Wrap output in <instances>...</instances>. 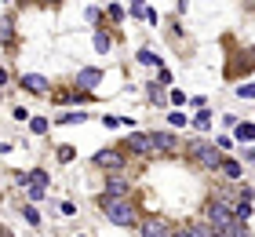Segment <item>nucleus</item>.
<instances>
[{
	"mask_svg": "<svg viewBox=\"0 0 255 237\" xmlns=\"http://www.w3.org/2000/svg\"><path fill=\"white\" fill-rule=\"evenodd\" d=\"M168 124L171 128H182V124H190V117L182 113V110H175V113H168Z\"/></svg>",
	"mask_w": 255,
	"mask_h": 237,
	"instance_id": "21",
	"label": "nucleus"
},
{
	"mask_svg": "<svg viewBox=\"0 0 255 237\" xmlns=\"http://www.w3.org/2000/svg\"><path fill=\"white\" fill-rule=\"evenodd\" d=\"M190 124L197 128V132H208V128H212V113H208V110H201V113H197Z\"/></svg>",
	"mask_w": 255,
	"mask_h": 237,
	"instance_id": "15",
	"label": "nucleus"
},
{
	"mask_svg": "<svg viewBox=\"0 0 255 237\" xmlns=\"http://www.w3.org/2000/svg\"><path fill=\"white\" fill-rule=\"evenodd\" d=\"M219 168H223V172L230 175V179H241V172H245V168H241V161H223Z\"/></svg>",
	"mask_w": 255,
	"mask_h": 237,
	"instance_id": "16",
	"label": "nucleus"
},
{
	"mask_svg": "<svg viewBox=\"0 0 255 237\" xmlns=\"http://www.w3.org/2000/svg\"><path fill=\"white\" fill-rule=\"evenodd\" d=\"M95 51H110V37L106 33H95Z\"/></svg>",
	"mask_w": 255,
	"mask_h": 237,
	"instance_id": "25",
	"label": "nucleus"
},
{
	"mask_svg": "<svg viewBox=\"0 0 255 237\" xmlns=\"http://www.w3.org/2000/svg\"><path fill=\"white\" fill-rule=\"evenodd\" d=\"M234 139H241V142H255V124H237V128H234Z\"/></svg>",
	"mask_w": 255,
	"mask_h": 237,
	"instance_id": "14",
	"label": "nucleus"
},
{
	"mask_svg": "<svg viewBox=\"0 0 255 237\" xmlns=\"http://www.w3.org/2000/svg\"><path fill=\"white\" fill-rule=\"evenodd\" d=\"M55 157H59L62 164H69V161L77 157V150H73V146H66V142H62V146H55Z\"/></svg>",
	"mask_w": 255,
	"mask_h": 237,
	"instance_id": "18",
	"label": "nucleus"
},
{
	"mask_svg": "<svg viewBox=\"0 0 255 237\" xmlns=\"http://www.w3.org/2000/svg\"><path fill=\"white\" fill-rule=\"evenodd\" d=\"M124 150H131L135 157H142V153H149V150H153V135H142V132L128 135V142H124Z\"/></svg>",
	"mask_w": 255,
	"mask_h": 237,
	"instance_id": "5",
	"label": "nucleus"
},
{
	"mask_svg": "<svg viewBox=\"0 0 255 237\" xmlns=\"http://www.w3.org/2000/svg\"><path fill=\"white\" fill-rule=\"evenodd\" d=\"M99 80H102V69H80L77 73L80 91H88V95H91V88H99Z\"/></svg>",
	"mask_w": 255,
	"mask_h": 237,
	"instance_id": "7",
	"label": "nucleus"
},
{
	"mask_svg": "<svg viewBox=\"0 0 255 237\" xmlns=\"http://www.w3.org/2000/svg\"><path fill=\"white\" fill-rule=\"evenodd\" d=\"M171 237H186V234H182V230H175V234H171Z\"/></svg>",
	"mask_w": 255,
	"mask_h": 237,
	"instance_id": "32",
	"label": "nucleus"
},
{
	"mask_svg": "<svg viewBox=\"0 0 255 237\" xmlns=\"http://www.w3.org/2000/svg\"><path fill=\"white\" fill-rule=\"evenodd\" d=\"M22 216H26V223H33V227H37V223H40V212L33 208V205H29V208H22Z\"/></svg>",
	"mask_w": 255,
	"mask_h": 237,
	"instance_id": "24",
	"label": "nucleus"
},
{
	"mask_svg": "<svg viewBox=\"0 0 255 237\" xmlns=\"http://www.w3.org/2000/svg\"><path fill=\"white\" fill-rule=\"evenodd\" d=\"M88 99H91L88 91H59V95H55V102H59V106H69V102H88Z\"/></svg>",
	"mask_w": 255,
	"mask_h": 237,
	"instance_id": "11",
	"label": "nucleus"
},
{
	"mask_svg": "<svg viewBox=\"0 0 255 237\" xmlns=\"http://www.w3.org/2000/svg\"><path fill=\"white\" fill-rule=\"evenodd\" d=\"M171 234H175V223L168 216H149L142 223V237H171Z\"/></svg>",
	"mask_w": 255,
	"mask_h": 237,
	"instance_id": "4",
	"label": "nucleus"
},
{
	"mask_svg": "<svg viewBox=\"0 0 255 237\" xmlns=\"http://www.w3.org/2000/svg\"><path fill=\"white\" fill-rule=\"evenodd\" d=\"M138 62H142V66H160V58L149 51V47H142V51H138Z\"/></svg>",
	"mask_w": 255,
	"mask_h": 237,
	"instance_id": "19",
	"label": "nucleus"
},
{
	"mask_svg": "<svg viewBox=\"0 0 255 237\" xmlns=\"http://www.w3.org/2000/svg\"><path fill=\"white\" fill-rule=\"evenodd\" d=\"M84 18H88V22H99V18H102V11H99V7H88V11H84Z\"/></svg>",
	"mask_w": 255,
	"mask_h": 237,
	"instance_id": "30",
	"label": "nucleus"
},
{
	"mask_svg": "<svg viewBox=\"0 0 255 237\" xmlns=\"http://www.w3.org/2000/svg\"><path fill=\"white\" fill-rule=\"evenodd\" d=\"M26 186H40V190H48V172H44V168L29 172V175H26Z\"/></svg>",
	"mask_w": 255,
	"mask_h": 237,
	"instance_id": "13",
	"label": "nucleus"
},
{
	"mask_svg": "<svg viewBox=\"0 0 255 237\" xmlns=\"http://www.w3.org/2000/svg\"><path fill=\"white\" fill-rule=\"evenodd\" d=\"M138 4H142V0H135V7H138Z\"/></svg>",
	"mask_w": 255,
	"mask_h": 237,
	"instance_id": "34",
	"label": "nucleus"
},
{
	"mask_svg": "<svg viewBox=\"0 0 255 237\" xmlns=\"http://www.w3.org/2000/svg\"><path fill=\"white\" fill-rule=\"evenodd\" d=\"M80 121H88V113H80V110H77V113H62V117H59V124H80Z\"/></svg>",
	"mask_w": 255,
	"mask_h": 237,
	"instance_id": "20",
	"label": "nucleus"
},
{
	"mask_svg": "<svg viewBox=\"0 0 255 237\" xmlns=\"http://www.w3.org/2000/svg\"><path fill=\"white\" fill-rule=\"evenodd\" d=\"M149 102H168V99H164V91H160L157 84H149Z\"/></svg>",
	"mask_w": 255,
	"mask_h": 237,
	"instance_id": "26",
	"label": "nucleus"
},
{
	"mask_svg": "<svg viewBox=\"0 0 255 237\" xmlns=\"http://www.w3.org/2000/svg\"><path fill=\"white\" fill-rule=\"evenodd\" d=\"M182 234H186V237H219L208 223H190V227H182Z\"/></svg>",
	"mask_w": 255,
	"mask_h": 237,
	"instance_id": "10",
	"label": "nucleus"
},
{
	"mask_svg": "<svg viewBox=\"0 0 255 237\" xmlns=\"http://www.w3.org/2000/svg\"><path fill=\"white\" fill-rule=\"evenodd\" d=\"M77 237H84V234H77Z\"/></svg>",
	"mask_w": 255,
	"mask_h": 237,
	"instance_id": "35",
	"label": "nucleus"
},
{
	"mask_svg": "<svg viewBox=\"0 0 255 237\" xmlns=\"http://www.w3.org/2000/svg\"><path fill=\"white\" fill-rule=\"evenodd\" d=\"M44 4H59V0H44Z\"/></svg>",
	"mask_w": 255,
	"mask_h": 237,
	"instance_id": "33",
	"label": "nucleus"
},
{
	"mask_svg": "<svg viewBox=\"0 0 255 237\" xmlns=\"http://www.w3.org/2000/svg\"><path fill=\"white\" fill-rule=\"evenodd\" d=\"M153 146H157V150H164V153H175L179 139H175V135H168V132H153Z\"/></svg>",
	"mask_w": 255,
	"mask_h": 237,
	"instance_id": "9",
	"label": "nucleus"
},
{
	"mask_svg": "<svg viewBox=\"0 0 255 237\" xmlns=\"http://www.w3.org/2000/svg\"><path fill=\"white\" fill-rule=\"evenodd\" d=\"M59 216H77V205H73V201H59Z\"/></svg>",
	"mask_w": 255,
	"mask_h": 237,
	"instance_id": "22",
	"label": "nucleus"
},
{
	"mask_svg": "<svg viewBox=\"0 0 255 237\" xmlns=\"http://www.w3.org/2000/svg\"><path fill=\"white\" fill-rule=\"evenodd\" d=\"M95 164H99V168H121V164H124V153H121V150H99V153H95Z\"/></svg>",
	"mask_w": 255,
	"mask_h": 237,
	"instance_id": "6",
	"label": "nucleus"
},
{
	"mask_svg": "<svg viewBox=\"0 0 255 237\" xmlns=\"http://www.w3.org/2000/svg\"><path fill=\"white\" fill-rule=\"evenodd\" d=\"M190 157L201 164V168H219L223 164V150L219 146H212V142H204V139H197V142H190Z\"/></svg>",
	"mask_w": 255,
	"mask_h": 237,
	"instance_id": "3",
	"label": "nucleus"
},
{
	"mask_svg": "<svg viewBox=\"0 0 255 237\" xmlns=\"http://www.w3.org/2000/svg\"><path fill=\"white\" fill-rule=\"evenodd\" d=\"M29 128H33L37 135H44V132H48V121H44V117H33V121H29Z\"/></svg>",
	"mask_w": 255,
	"mask_h": 237,
	"instance_id": "23",
	"label": "nucleus"
},
{
	"mask_svg": "<svg viewBox=\"0 0 255 237\" xmlns=\"http://www.w3.org/2000/svg\"><path fill=\"white\" fill-rule=\"evenodd\" d=\"M252 216V201H245V197H241V205H234V219H241V223H245Z\"/></svg>",
	"mask_w": 255,
	"mask_h": 237,
	"instance_id": "17",
	"label": "nucleus"
},
{
	"mask_svg": "<svg viewBox=\"0 0 255 237\" xmlns=\"http://www.w3.org/2000/svg\"><path fill=\"white\" fill-rule=\"evenodd\" d=\"M128 194V179H121V175H113V179L106 183V197H124Z\"/></svg>",
	"mask_w": 255,
	"mask_h": 237,
	"instance_id": "12",
	"label": "nucleus"
},
{
	"mask_svg": "<svg viewBox=\"0 0 255 237\" xmlns=\"http://www.w3.org/2000/svg\"><path fill=\"white\" fill-rule=\"evenodd\" d=\"M168 102H171V106H182V102H186V91H171Z\"/></svg>",
	"mask_w": 255,
	"mask_h": 237,
	"instance_id": "29",
	"label": "nucleus"
},
{
	"mask_svg": "<svg viewBox=\"0 0 255 237\" xmlns=\"http://www.w3.org/2000/svg\"><path fill=\"white\" fill-rule=\"evenodd\" d=\"M237 95H241V99H255V84H241Z\"/></svg>",
	"mask_w": 255,
	"mask_h": 237,
	"instance_id": "27",
	"label": "nucleus"
},
{
	"mask_svg": "<svg viewBox=\"0 0 255 237\" xmlns=\"http://www.w3.org/2000/svg\"><path fill=\"white\" fill-rule=\"evenodd\" d=\"M204 223L212 227L219 237H230L237 227V219H234V205H226V201H208V208H204Z\"/></svg>",
	"mask_w": 255,
	"mask_h": 237,
	"instance_id": "1",
	"label": "nucleus"
},
{
	"mask_svg": "<svg viewBox=\"0 0 255 237\" xmlns=\"http://www.w3.org/2000/svg\"><path fill=\"white\" fill-rule=\"evenodd\" d=\"M102 212H106L110 223H117V227H135L138 212L128 197H102Z\"/></svg>",
	"mask_w": 255,
	"mask_h": 237,
	"instance_id": "2",
	"label": "nucleus"
},
{
	"mask_svg": "<svg viewBox=\"0 0 255 237\" xmlns=\"http://www.w3.org/2000/svg\"><path fill=\"white\" fill-rule=\"evenodd\" d=\"M0 84H7V69H0Z\"/></svg>",
	"mask_w": 255,
	"mask_h": 237,
	"instance_id": "31",
	"label": "nucleus"
},
{
	"mask_svg": "<svg viewBox=\"0 0 255 237\" xmlns=\"http://www.w3.org/2000/svg\"><path fill=\"white\" fill-rule=\"evenodd\" d=\"M230 237H252V230H248V227H245V223H241V219H237V227H234V234H230Z\"/></svg>",
	"mask_w": 255,
	"mask_h": 237,
	"instance_id": "28",
	"label": "nucleus"
},
{
	"mask_svg": "<svg viewBox=\"0 0 255 237\" xmlns=\"http://www.w3.org/2000/svg\"><path fill=\"white\" fill-rule=\"evenodd\" d=\"M18 84H22V88H26V91H37V95H48V80H44L40 73H26V77H22V80H18Z\"/></svg>",
	"mask_w": 255,
	"mask_h": 237,
	"instance_id": "8",
	"label": "nucleus"
}]
</instances>
